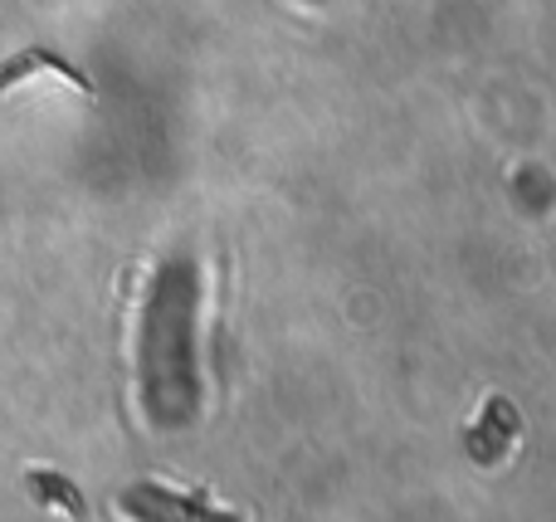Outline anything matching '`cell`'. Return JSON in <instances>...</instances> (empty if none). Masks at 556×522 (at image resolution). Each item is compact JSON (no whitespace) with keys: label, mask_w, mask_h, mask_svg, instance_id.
Masks as SVG:
<instances>
[{"label":"cell","mask_w":556,"mask_h":522,"mask_svg":"<svg viewBox=\"0 0 556 522\" xmlns=\"http://www.w3.org/2000/svg\"><path fill=\"white\" fill-rule=\"evenodd\" d=\"M195 269L191 264H166L162 279L152 289V308H147V371L156 361H166V377H181V386L195 396L191 386V338H195Z\"/></svg>","instance_id":"6da1fadb"},{"label":"cell","mask_w":556,"mask_h":522,"mask_svg":"<svg viewBox=\"0 0 556 522\" xmlns=\"http://www.w3.org/2000/svg\"><path fill=\"white\" fill-rule=\"evenodd\" d=\"M123 518L132 522H244L235 508H215L201 494H176L166 484H132L117 498Z\"/></svg>","instance_id":"7a4b0ae2"},{"label":"cell","mask_w":556,"mask_h":522,"mask_svg":"<svg viewBox=\"0 0 556 522\" xmlns=\"http://www.w3.org/2000/svg\"><path fill=\"white\" fill-rule=\"evenodd\" d=\"M35 68H49V74H59L64 84H74L78 93H93V84H88V78L78 74L74 64H64V59L54 54V49H39V44H35V49H25V54H15L10 64H0V88H10V84H20V78H29Z\"/></svg>","instance_id":"3957f363"},{"label":"cell","mask_w":556,"mask_h":522,"mask_svg":"<svg viewBox=\"0 0 556 522\" xmlns=\"http://www.w3.org/2000/svg\"><path fill=\"white\" fill-rule=\"evenodd\" d=\"M25 484H29V494H35L39 504H54V508H64V513H68V518H78V522L88 518L84 494H78V488L68 484L64 474H54V469H29V474H25Z\"/></svg>","instance_id":"277c9868"}]
</instances>
